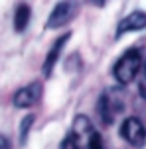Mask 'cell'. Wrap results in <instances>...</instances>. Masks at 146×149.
<instances>
[{"mask_svg":"<svg viewBox=\"0 0 146 149\" xmlns=\"http://www.w3.org/2000/svg\"><path fill=\"white\" fill-rule=\"evenodd\" d=\"M69 135L73 137L77 149H103V139L101 134L95 130L93 122L87 116L79 114L73 120V126H71Z\"/></svg>","mask_w":146,"mask_h":149,"instance_id":"1","label":"cell"},{"mask_svg":"<svg viewBox=\"0 0 146 149\" xmlns=\"http://www.w3.org/2000/svg\"><path fill=\"white\" fill-rule=\"evenodd\" d=\"M69 37H71V33L59 36V37L54 41V45L49 47V51H47V55H46V61H44V67H42V69H44V77H49V74L54 73L55 63H57V59H59V55H61L65 43L69 41Z\"/></svg>","mask_w":146,"mask_h":149,"instance_id":"8","label":"cell"},{"mask_svg":"<svg viewBox=\"0 0 146 149\" xmlns=\"http://www.w3.org/2000/svg\"><path fill=\"white\" fill-rule=\"evenodd\" d=\"M34 126V116H26V118L22 120V124H20V143H26V139H28V134H30V127Z\"/></svg>","mask_w":146,"mask_h":149,"instance_id":"10","label":"cell"},{"mask_svg":"<svg viewBox=\"0 0 146 149\" xmlns=\"http://www.w3.org/2000/svg\"><path fill=\"white\" fill-rule=\"evenodd\" d=\"M146 28V12H132V14L124 16L123 20L118 22V28H116V37L124 36V33H128V31H140Z\"/></svg>","mask_w":146,"mask_h":149,"instance_id":"7","label":"cell"},{"mask_svg":"<svg viewBox=\"0 0 146 149\" xmlns=\"http://www.w3.org/2000/svg\"><path fill=\"white\" fill-rule=\"evenodd\" d=\"M75 14H77V2L75 0H61V2H57L55 8L51 10V14L47 18L46 28L57 30V28L65 26L67 22H71Z\"/></svg>","mask_w":146,"mask_h":149,"instance_id":"5","label":"cell"},{"mask_svg":"<svg viewBox=\"0 0 146 149\" xmlns=\"http://www.w3.org/2000/svg\"><path fill=\"white\" fill-rule=\"evenodd\" d=\"M95 2H97V4H103V2H105V0H95Z\"/></svg>","mask_w":146,"mask_h":149,"instance_id":"14","label":"cell"},{"mask_svg":"<svg viewBox=\"0 0 146 149\" xmlns=\"http://www.w3.org/2000/svg\"><path fill=\"white\" fill-rule=\"evenodd\" d=\"M30 16H32V10L28 4H20L16 8V14H14V30L16 31H24L30 24Z\"/></svg>","mask_w":146,"mask_h":149,"instance_id":"9","label":"cell"},{"mask_svg":"<svg viewBox=\"0 0 146 149\" xmlns=\"http://www.w3.org/2000/svg\"><path fill=\"white\" fill-rule=\"evenodd\" d=\"M138 92H140V96L146 100V63H142L140 73H138Z\"/></svg>","mask_w":146,"mask_h":149,"instance_id":"11","label":"cell"},{"mask_svg":"<svg viewBox=\"0 0 146 149\" xmlns=\"http://www.w3.org/2000/svg\"><path fill=\"white\" fill-rule=\"evenodd\" d=\"M61 149H77L75 147V141H73V137H71L69 134L61 139Z\"/></svg>","mask_w":146,"mask_h":149,"instance_id":"12","label":"cell"},{"mask_svg":"<svg viewBox=\"0 0 146 149\" xmlns=\"http://www.w3.org/2000/svg\"><path fill=\"white\" fill-rule=\"evenodd\" d=\"M142 55H140L138 49H128V51L123 53V57L115 63V69H113V74L115 79L121 84H128L130 81L136 79V74L140 73V67H142Z\"/></svg>","mask_w":146,"mask_h":149,"instance_id":"2","label":"cell"},{"mask_svg":"<svg viewBox=\"0 0 146 149\" xmlns=\"http://www.w3.org/2000/svg\"><path fill=\"white\" fill-rule=\"evenodd\" d=\"M0 149H10V141L4 135H0Z\"/></svg>","mask_w":146,"mask_h":149,"instance_id":"13","label":"cell"},{"mask_svg":"<svg viewBox=\"0 0 146 149\" xmlns=\"http://www.w3.org/2000/svg\"><path fill=\"white\" fill-rule=\"evenodd\" d=\"M124 108V96L118 88H109L101 94L99 102H97V110H99L101 122L105 126H111L115 118L123 112Z\"/></svg>","mask_w":146,"mask_h":149,"instance_id":"3","label":"cell"},{"mask_svg":"<svg viewBox=\"0 0 146 149\" xmlns=\"http://www.w3.org/2000/svg\"><path fill=\"white\" fill-rule=\"evenodd\" d=\"M44 94V86L39 82H30L14 94V106L16 108H30L38 102Z\"/></svg>","mask_w":146,"mask_h":149,"instance_id":"6","label":"cell"},{"mask_svg":"<svg viewBox=\"0 0 146 149\" xmlns=\"http://www.w3.org/2000/svg\"><path fill=\"white\" fill-rule=\"evenodd\" d=\"M121 137H123L128 145H132V147H136V149L144 147V143H146L144 124H142L138 118H134V116L126 118L123 122V126H121Z\"/></svg>","mask_w":146,"mask_h":149,"instance_id":"4","label":"cell"}]
</instances>
